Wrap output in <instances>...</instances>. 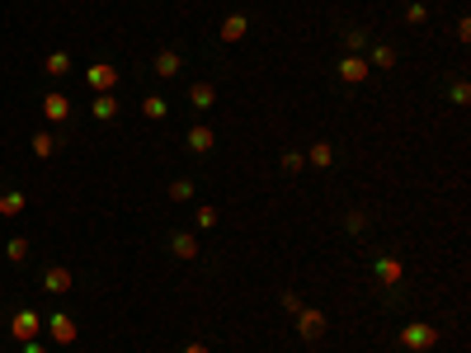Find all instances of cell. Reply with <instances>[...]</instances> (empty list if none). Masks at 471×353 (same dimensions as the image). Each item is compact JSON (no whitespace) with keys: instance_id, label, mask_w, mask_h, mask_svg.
<instances>
[{"instance_id":"9a60e30c","label":"cell","mask_w":471,"mask_h":353,"mask_svg":"<svg viewBox=\"0 0 471 353\" xmlns=\"http://www.w3.org/2000/svg\"><path fill=\"white\" fill-rule=\"evenodd\" d=\"M170 245H174V255H179V259H198V240H193L188 231H179Z\"/></svg>"},{"instance_id":"f1b7e54d","label":"cell","mask_w":471,"mask_h":353,"mask_svg":"<svg viewBox=\"0 0 471 353\" xmlns=\"http://www.w3.org/2000/svg\"><path fill=\"white\" fill-rule=\"evenodd\" d=\"M283 311H292V316L302 311V297H297V292H283Z\"/></svg>"},{"instance_id":"484cf974","label":"cell","mask_w":471,"mask_h":353,"mask_svg":"<svg viewBox=\"0 0 471 353\" xmlns=\"http://www.w3.org/2000/svg\"><path fill=\"white\" fill-rule=\"evenodd\" d=\"M373 66H396V52L392 47H373Z\"/></svg>"},{"instance_id":"f546056e","label":"cell","mask_w":471,"mask_h":353,"mask_svg":"<svg viewBox=\"0 0 471 353\" xmlns=\"http://www.w3.org/2000/svg\"><path fill=\"white\" fill-rule=\"evenodd\" d=\"M467 94H471L467 80H457V85H453V104H467Z\"/></svg>"},{"instance_id":"cb8c5ba5","label":"cell","mask_w":471,"mask_h":353,"mask_svg":"<svg viewBox=\"0 0 471 353\" xmlns=\"http://www.w3.org/2000/svg\"><path fill=\"white\" fill-rule=\"evenodd\" d=\"M344 226L354 231V236H363V231H368V212H349V217H344Z\"/></svg>"},{"instance_id":"1f68e13d","label":"cell","mask_w":471,"mask_h":353,"mask_svg":"<svg viewBox=\"0 0 471 353\" xmlns=\"http://www.w3.org/2000/svg\"><path fill=\"white\" fill-rule=\"evenodd\" d=\"M184 353H212V349H207V344H188Z\"/></svg>"},{"instance_id":"277c9868","label":"cell","mask_w":471,"mask_h":353,"mask_svg":"<svg viewBox=\"0 0 471 353\" xmlns=\"http://www.w3.org/2000/svg\"><path fill=\"white\" fill-rule=\"evenodd\" d=\"M297 335H302V339H321V335H325V316L302 307V311H297Z\"/></svg>"},{"instance_id":"d4e9b609","label":"cell","mask_w":471,"mask_h":353,"mask_svg":"<svg viewBox=\"0 0 471 353\" xmlns=\"http://www.w3.org/2000/svg\"><path fill=\"white\" fill-rule=\"evenodd\" d=\"M406 19H410V24H424V19H429V10H424L420 0H410V5H406Z\"/></svg>"},{"instance_id":"4fadbf2b","label":"cell","mask_w":471,"mask_h":353,"mask_svg":"<svg viewBox=\"0 0 471 353\" xmlns=\"http://www.w3.org/2000/svg\"><path fill=\"white\" fill-rule=\"evenodd\" d=\"M90 113H94V123H109L113 113H118V99H113V94H94Z\"/></svg>"},{"instance_id":"5bb4252c","label":"cell","mask_w":471,"mask_h":353,"mask_svg":"<svg viewBox=\"0 0 471 353\" xmlns=\"http://www.w3.org/2000/svg\"><path fill=\"white\" fill-rule=\"evenodd\" d=\"M188 104H193V108H212V104H217V90H212L207 80H198V85L188 90Z\"/></svg>"},{"instance_id":"5b68a950","label":"cell","mask_w":471,"mask_h":353,"mask_svg":"<svg viewBox=\"0 0 471 353\" xmlns=\"http://www.w3.org/2000/svg\"><path fill=\"white\" fill-rule=\"evenodd\" d=\"M434 339H439V330H429V325H406V330H401V344H406V349H429Z\"/></svg>"},{"instance_id":"ba28073f","label":"cell","mask_w":471,"mask_h":353,"mask_svg":"<svg viewBox=\"0 0 471 353\" xmlns=\"http://www.w3.org/2000/svg\"><path fill=\"white\" fill-rule=\"evenodd\" d=\"M340 80H344V85H363V80H368V62H363V57H344V62H340Z\"/></svg>"},{"instance_id":"4316f807","label":"cell","mask_w":471,"mask_h":353,"mask_svg":"<svg viewBox=\"0 0 471 353\" xmlns=\"http://www.w3.org/2000/svg\"><path fill=\"white\" fill-rule=\"evenodd\" d=\"M278 165L288 169V174H297V169H302V155H297V151H283V155H278Z\"/></svg>"},{"instance_id":"30bf717a","label":"cell","mask_w":471,"mask_h":353,"mask_svg":"<svg viewBox=\"0 0 471 353\" xmlns=\"http://www.w3.org/2000/svg\"><path fill=\"white\" fill-rule=\"evenodd\" d=\"M43 288L47 292H71V269H62V264L43 269Z\"/></svg>"},{"instance_id":"4dcf8cb0","label":"cell","mask_w":471,"mask_h":353,"mask_svg":"<svg viewBox=\"0 0 471 353\" xmlns=\"http://www.w3.org/2000/svg\"><path fill=\"white\" fill-rule=\"evenodd\" d=\"M24 353H47V349L38 344V339H29V344H24Z\"/></svg>"},{"instance_id":"83f0119b","label":"cell","mask_w":471,"mask_h":353,"mask_svg":"<svg viewBox=\"0 0 471 353\" xmlns=\"http://www.w3.org/2000/svg\"><path fill=\"white\" fill-rule=\"evenodd\" d=\"M198 226H203V231L217 226V207H198Z\"/></svg>"},{"instance_id":"2e32d148","label":"cell","mask_w":471,"mask_h":353,"mask_svg":"<svg viewBox=\"0 0 471 353\" xmlns=\"http://www.w3.org/2000/svg\"><path fill=\"white\" fill-rule=\"evenodd\" d=\"M24 207H29V198H24V193H0V217H19Z\"/></svg>"},{"instance_id":"e0dca14e","label":"cell","mask_w":471,"mask_h":353,"mask_svg":"<svg viewBox=\"0 0 471 353\" xmlns=\"http://www.w3.org/2000/svg\"><path fill=\"white\" fill-rule=\"evenodd\" d=\"M43 71L47 76H66V71H71V57H66V52H52V57L43 62Z\"/></svg>"},{"instance_id":"7a4b0ae2","label":"cell","mask_w":471,"mask_h":353,"mask_svg":"<svg viewBox=\"0 0 471 353\" xmlns=\"http://www.w3.org/2000/svg\"><path fill=\"white\" fill-rule=\"evenodd\" d=\"M85 80H90L94 94H113V85H118V66L99 62V66H90V71H85Z\"/></svg>"},{"instance_id":"52a82bcc","label":"cell","mask_w":471,"mask_h":353,"mask_svg":"<svg viewBox=\"0 0 471 353\" xmlns=\"http://www.w3.org/2000/svg\"><path fill=\"white\" fill-rule=\"evenodd\" d=\"M43 113H47V118H52V123H66V118H71V99L52 90V94H47V99H43Z\"/></svg>"},{"instance_id":"ffe728a7","label":"cell","mask_w":471,"mask_h":353,"mask_svg":"<svg viewBox=\"0 0 471 353\" xmlns=\"http://www.w3.org/2000/svg\"><path fill=\"white\" fill-rule=\"evenodd\" d=\"M330 160H335V151H330V141H316V146H311V165H321V169H325Z\"/></svg>"},{"instance_id":"8992f818","label":"cell","mask_w":471,"mask_h":353,"mask_svg":"<svg viewBox=\"0 0 471 353\" xmlns=\"http://www.w3.org/2000/svg\"><path fill=\"white\" fill-rule=\"evenodd\" d=\"M184 146H188L193 155H203V151H212V146H217V132L198 123V127H188V141H184Z\"/></svg>"},{"instance_id":"44dd1931","label":"cell","mask_w":471,"mask_h":353,"mask_svg":"<svg viewBox=\"0 0 471 353\" xmlns=\"http://www.w3.org/2000/svg\"><path fill=\"white\" fill-rule=\"evenodd\" d=\"M146 118H165V113H170V104H165V99H160V94H151V99H146Z\"/></svg>"},{"instance_id":"6da1fadb","label":"cell","mask_w":471,"mask_h":353,"mask_svg":"<svg viewBox=\"0 0 471 353\" xmlns=\"http://www.w3.org/2000/svg\"><path fill=\"white\" fill-rule=\"evenodd\" d=\"M38 330H43V316H38V311H15V316H10V335H15L19 344L38 339Z\"/></svg>"},{"instance_id":"7c38bea8","label":"cell","mask_w":471,"mask_h":353,"mask_svg":"<svg viewBox=\"0 0 471 353\" xmlns=\"http://www.w3.org/2000/svg\"><path fill=\"white\" fill-rule=\"evenodd\" d=\"M47 330H52V339H57V344H71V339H76V321H71V316H52V321H47Z\"/></svg>"},{"instance_id":"ac0fdd59","label":"cell","mask_w":471,"mask_h":353,"mask_svg":"<svg viewBox=\"0 0 471 353\" xmlns=\"http://www.w3.org/2000/svg\"><path fill=\"white\" fill-rule=\"evenodd\" d=\"M5 259H10V264H24V259H29V240H24V236H15V240L5 245Z\"/></svg>"},{"instance_id":"3957f363","label":"cell","mask_w":471,"mask_h":353,"mask_svg":"<svg viewBox=\"0 0 471 353\" xmlns=\"http://www.w3.org/2000/svg\"><path fill=\"white\" fill-rule=\"evenodd\" d=\"M373 274H377V283H382V288H396V283L406 278V269H401V259H392V255H382V259L373 264Z\"/></svg>"},{"instance_id":"9c48e42d","label":"cell","mask_w":471,"mask_h":353,"mask_svg":"<svg viewBox=\"0 0 471 353\" xmlns=\"http://www.w3.org/2000/svg\"><path fill=\"white\" fill-rule=\"evenodd\" d=\"M245 29H250V19H245V15H226V19H221V43H240V38H245Z\"/></svg>"},{"instance_id":"8fae6325","label":"cell","mask_w":471,"mask_h":353,"mask_svg":"<svg viewBox=\"0 0 471 353\" xmlns=\"http://www.w3.org/2000/svg\"><path fill=\"white\" fill-rule=\"evenodd\" d=\"M179 66H184V57H179V52H174V47H165V52H160L156 57V76H179Z\"/></svg>"},{"instance_id":"7402d4cb","label":"cell","mask_w":471,"mask_h":353,"mask_svg":"<svg viewBox=\"0 0 471 353\" xmlns=\"http://www.w3.org/2000/svg\"><path fill=\"white\" fill-rule=\"evenodd\" d=\"M344 43H349V52L359 57L363 47H368V33H363V29H349V33H344Z\"/></svg>"},{"instance_id":"603a6c76","label":"cell","mask_w":471,"mask_h":353,"mask_svg":"<svg viewBox=\"0 0 471 353\" xmlns=\"http://www.w3.org/2000/svg\"><path fill=\"white\" fill-rule=\"evenodd\" d=\"M170 198H174V203L193 198V184H188V179H174V184H170Z\"/></svg>"},{"instance_id":"d6986e66","label":"cell","mask_w":471,"mask_h":353,"mask_svg":"<svg viewBox=\"0 0 471 353\" xmlns=\"http://www.w3.org/2000/svg\"><path fill=\"white\" fill-rule=\"evenodd\" d=\"M52 151H57V137H52V132H38V137H33V155H43L47 160Z\"/></svg>"}]
</instances>
